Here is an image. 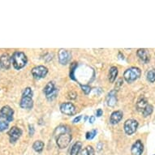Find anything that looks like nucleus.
<instances>
[{
	"instance_id": "obj_1",
	"label": "nucleus",
	"mask_w": 155,
	"mask_h": 155,
	"mask_svg": "<svg viewBox=\"0 0 155 155\" xmlns=\"http://www.w3.org/2000/svg\"><path fill=\"white\" fill-rule=\"evenodd\" d=\"M11 59H12L13 67L16 70L23 68L28 62V59H27V56L25 55V54L21 52V51L15 52L12 54V56L11 57Z\"/></svg>"
},
{
	"instance_id": "obj_2",
	"label": "nucleus",
	"mask_w": 155,
	"mask_h": 155,
	"mask_svg": "<svg viewBox=\"0 0 155 155\" xmlns=\"http://www.w3.org/2000/svg\"><path fill=\"white\" fill-rule=\"evenodd\" d=\"M140 74H141V71L140 68H136V67H132L130 68H127L124 71V77L126 81L128 83H132L140 77Z\"/></svg>"
},
{
	"instance_id": "obj_3",
	"label": "nucleus",
	"mask_w": 155,
	"mask_h": 155,
	"mask_svg": "<svg viewBox=\"0 0 155 155\" xmlns=\"http://www.w3.org/2000/svg\"><path fill=\"white\" fill-rule=\"evenodd\" d=\"M71 140V135L68 131L66 132H60L56 139L57 145L59 146V149H65L69 145V143Z\"/></svg>"
},
{
	"instance_id": "obj_4",
	"label": "nucleus",
	"mask_w": 155,
	"mask_h": 155,
	"mask_svg": "<svg viewBox=\"0 0 155 155\" xmlns=\"http://www.w3.org/2000/svg\"><path fill=\"white\" fill-rule=\"evenodd\" d=\"M138 127V122L136 120L133 119H129L126 120L124 123V131L127 135H132L134 132H136Z\"/></svg>"
},
{
	"instance_id": "obj_5",
	"label": "nucleus",
	"mask_w": 155,
	"mask_h": 155,
	"mask_svg": "<svg viewBox=\"0 0 155 155\" xmlns=\"http://www.w3.org/2000/svg\"><path fill=\"white\" fill-rule=\"evenodd\" d=\"M48 73V69L44 66H37L32 69V75L37 80L44 78Z\"/></svg>"
},
{
	"instance_id": "obj_6",
	"label": "nucleus",
	"mask_w": 155,
	"mask_h": 155,
	"mask_svg": "<svg viewBox=\"0 0 155 155\" xmlns=\"http://www.w3.org/2000/svg\"><path fill=\"white\" fill-rule=\"evenodd\" d=\"M14 110L9 106H4L0 110V117L3 118L10 123L13 120Z\"/></svg>"
},
{
	"instance_id": "obj_7",
	"label": "nucleus",
	"mask_w": 155,
	"mask_h": 155,
	"mask_svg": "<svg viewBox=\"0 0 155 155\" xmlns=\"http://www.w3.org/2000/svg\"><path fill=\"white\" fill-rule=\"evenodd\" d=\"M60 110L63 114L67 115H72L76 112V107L71 102H64L60 106Z\"/></svg>"
},
{
	"instance_id": "obj_8",
	"label": "nucleus",
	"mask_w": 155,
	"mask_h": 155,
	"mask_svg": "<svg viewBox=\"0 0 155 155\" xmlns=\"http://www.w3.org/2000/svg\"><path fill=\"white\" fill-rule=\"evenodd\" d=\"M8 136L10 137V142L15 143L16 140L21 137L22 135V131L21 128L17 127H12L8 132Z\"/></svg>"
},
{
	"instance_id": "obj_9",
	"label": "nucleus",
	"mask_w": 155,
	"mask_h": 155,
	"mask_svg": "<svg viewBox=\"0 0 155 155\" xmlns=\"http://www.w3.org/2000/svg\"><path fill=\"white\" fill-rule=\"evenodd\" d=\"M71 53L67 50H64L61 49L59 51V63L64 65H66L67 64H68V62L71 59Z\"/></svg>"
},
{
	"instance_id": "obj_10",
	"label": "nucleus",
	"mask_w": 155,
	"mask_h": 155,
	"mask_svg": "<svg viewBox=\"0 0 155 155\" xmlns=\"http://www.w3.org/2000/svg\"><path fill=\"white\" fill-rule=\"evenodd\" d=\"M143 151H144V145H143L142 142H141L140 140H137L132 146V150H131L132 154L141 155L142 154Z\"/></svg>"
},
{
	"instance_id": "obj_11",
	"label": "nucleus",
	"mask_w": 155,
	"mask_h": 155,
	"mask_svg": "<svg viewBox=\"0 0 155 155\" xmlns=\"http://www.w3.org/2000/svg\"><path fill=\"white\" fill-rule=\"evenodd\" d=\"M20 106L23 109H32L33 107V101L32 97L22 96Z\"/></svg>"
},
{
	"instance_id": "obj_12",
	"label": "nucleus",
	"mask_w": 155,
	"mask_h": 155,
	"mask_svg": "<svg viewBox=\"0 0 155 155\" xmlns=\"http://www.w3.org/2000/svg\"><path fill=\"white\" fill-rule=\"evenodd\" d=\"M11 61L12 59L8 55V54H3V55L0 57V67L3 69H9L11 66Z\"/></svg>"
},
{
	"instance_id": "obj_13",
	"label": "nucleus",
	"mask_w": 155,
	"mask_h": 155,
	"mask_svg": "<svg viewBox=\"0 0 155 155\" xmlns=\"http://www.w3.org/2000/svg\"><path fill=\"white\" fill-rule=\"evenodd\" d=\"M123 119V112L121 110L114 111L110 115V122L111 124H117L120 120Z\"/></svg>"
},
{
	"instance_id": "obj_14",
	"label": "nucleus",
	"mask_w": 155,
	"mask_h": 155,
	"mask_svg": "<svg viewBox=\"0 0 155 155\" xmlns=\"http://www.w3.org/2000/svg\"><path fill=\"white\" fill-rule=\"evenodd\" d=\"M137 56L139 59L145 64H147L150 61V54L146 49H139L137 51Z\"/></svg>"
},
{
	"instance_id": "obj_15",
	"label": "nucleus",
	"mask_w": 155,
	"mask_h": 155,
	"mask_svg": "<svg viewBox=\"0 0 155 155\" xmlns=\"http://www.w3.org/2000/svg\"><path fill=\"white\" fill-rule=\"evenodd\" d=\"M107 105L109 107H114L116 102H117V97H116V92L113 90V91L110 92L107 97Z\"/></svg>"
},
{
	"instance_id": "obj_16",
	"label": "nucleus",
	"mask_w": 155,
	"mask_h": 155,
	"mask_svg": "<svg viewBox=\"0 0 155 155\" xmlns=\"http://www.w3.org/2000/svg\"><path fill=\"white\" fill-rule=\"evenodd\" d=\"M82 147V143L81 141H77L72 145V147L71 149V152L70 154L71 155H78L79 154L80 151L81 150Z\"/></svg>"
},
{
	"instance_id": "obj_17",
	"label": "nucleus",
	"mask_w": 155,
	"mask_h": 155,
	"mask_svg": "<svg viewBox=\"0 0 155 155\" xmlns=\"http://www.w3.org/2000/svg\"><path fill=\"white\" fill-rule=\"evenodd\" d=\"M118 75V68L116 67H111L109 71V81L110 82H113L116 79V76Z\"/></svg>"
},
{
	"instance_id": "obj_18",
	"label": "nucleus",
	"mask_w": 155,
	"mask_h": 155,
	"mask_svg": "<svg viewBox=\"0 0 155 155\" xmlns=\"http://www.w3.org/2000/svg\"><path fill=\"white\" fill-rule=\"evenodd\" d=\"M148 104H149V103H148L147 102V99L145 98V97H142V98H140V99L137 102V110L139 111L142 112Z\"/></svg>"
},
{
	"instance_id": "obj_19",
	"label": "nucleus",
	"mask_w": 155,
	"mask_h": 155,
	"mask_svg": "<svg viewBox=\"0 0 155 155\" xmlns=\"http://www.w3.org/2000/svg\"><path fill=\"white\" fill-rule=\"evenodd\" d=\"M55 88H54V84L53 82H49L48 84H46V87L44 88V93L46 94V97L51 94L54 90H55Z\"/></svg>"
},
{
	"instance_id": "obj_20",
	"label": "nucleus",
	"mask_w": 155,
	"mask_h": 155,
	"mask_svg": "<svg viewBox=\"0 0 155 155\" xmlns=\"http://www.w3.org/2000/svg\"><path fill=\"white\" fill-rule=\"evenodd\" d=\"M33 148L36 152H38V153L41 152V151L43 150L44 143L42 142L41 140H37V141H35V142L33 143Z\"/></svg>"
},
{
	"instance_id": "obj_21",
	"label": "nucleus",
	"mask_w": 155,
	"mask_h": 155,
	"mask_svg": "<svg viewBox=\"0 0 155 155\" xmlns=\"http://www.w3.org/2000/svg\"><path fill=\"white\" fill-rule=\"evenodd\" d=\"M8 125H9V122L8 120L0 117V132H3L6 129H8Z\"/></svg>"
},
{
	"instance_id": "obj_22",
	"label": "nucleus",
	"mask_w": 155,
	"mask_h": 155,
	"mask_svg": "<svg viewBox=\"0 0 155 155\" xmlns=\"http://www.w3.org/2000/svg\"><path fill=\"white\" fill-rule=\"evenodd\" d=\"M80 155H94V150L92 146H87L81 152Z\"/></svg>"
},
{
	"instance_id": "obj_23",
	"label": "nucleus",
	"mask_w": 155,
	"mask_h": 155,
	"mask_svg": "<svg viewBox=\"0 0 155 155\" xmlns=\"http://www.w3.org/2000/svg\"><path fill=\"white\" fill-rule=\"evenodd\" d=\"M146 76H147V80L150 82H151V83L155 82V69L150 70L146 74Z\"/></svg>"
},
{
	"instance_id": "obj_24",
	"label": "nucleus",
	"mask_w": 155,
	"mask_h": 155,
	"mask_svg": "<svg viewBox=\"0 0 155 155\" xmlns=\"http://www.w3.org/2000/svg\"><path fill=\"white\" fill-rule=\"evenodd\" d=\"M153 109V106H151L150 104H148L147 106H146V107L144 109V110L141 112L143 115H144V117H147V116H149V115H150V114H152Z\"/></svg>"
},
{
	"instance_id": "obj_25",
	"label": "nucleus",
	"mask_w": 155,
	"mask_h": 155,
	"mask_svg": "<svg viewBox=\"0 0 155 155\" xmlns=\"http://www.w3.org/2000/svg\"><path fill=\"white\" fill-rule=\"evenodd\" d=\"M77 67V64L76 63H72L71 64V67H70V77H71L72 80H75V77H74V72H75V69Z\"/></svg>"
},
{
	"instance_id": "obj_26",
	"label": "nucleus",
	"mask_w": 155,
	"mask_h": 155,
	"mask_svg": "<svg viewBox=\"0 0 155 155\" xmlns=\"http://www.w3.org/2000/svg\"><path fill=\"white\" fill-rule=\"evenodd\" d=\"M97 135V130H92L91 132H88L86 133V139L87 140H92L93 138Z\"/></svg>"
},
{
	"instance_id": "obj_27",
	"label": "nucleus",
	"mask_w": 155,
	"mask_h": 155,
	"mask_svg": "<svg viewBox=\"0 0 155 155\" xmlns=\"http://www.w3.org/2000/svg\"><path fill=\"white\" fill-rule=\"evenodd\" d=\"M22 96L32 97H33V91H32V89H31L29 87H28V88H25V90H24Z\"/></svg>"
},
{
	"instance_id": "obj_28",
	"label": "nucleus",
	"mask_w": 155,
	"mask_h": 155,
	"mask_svg": "<svg viewBox=\"0 0 155 155\" xmlns=\"http://www.w3.org/2000/svg\"><path fill=\"white\" fill-rule=\"evenodd\" d=\"M81 87L82 90L84 91L85 94H89L90 91H91V88L89 85H82V84H81Z\"/></svg>"
},
{
	"instance_id": "obj_29",
	"label": "nucleus",
	"mask_w": 155,
	"mask_h": 155,
	"mask_svg": "<svg viewBox=\"0 0 155 155\" xmlns=\"http://www.w3.org/2000/svg\"><path fill=\"white\" fill-rule=\"evenodd\" d=\"M28 130H29V135L33 136L34 134V127H33V125H28Z\"/></svg>"
},
{
	"instance_id": "obj_30",
	"label": "nucleus",
	"mask_w": 155,
	"mask_h": 155,
	"mask_svg": "<svg viewBox=\"0 0 155 155\" xmlns=\"http://www.w3.org/2000/svg\"><path fill=\"white\" fill-rule=\"evenodd\" d=\"M69 95H70V96H69V97H71V98H76V93H75V92H71V93H70V94H69Z\"/></svg>"
},
{
	"instance_id": "obj_31",
	"label": "nucleus",
	"mask_w": 155,
	"mask_h": 155,
	"mask_svg": "<svg viewBox=\"0 0 155 155\" xmlns=\"http://www.w3.org/2000/svg\"><path fill=\"white\" fill-rule=\"evenodd\" d=\"M81 118H82L81 115H79V116H78V117H76V118H75V119H74V120H73V123H77V122H79L80 120H81Z\"/></svg>"
},
{
	"instance_id": "obj_32",
	"label": "nucleus",
	"mask_w": 155,
	"mask_h": 155,
	"mask_svg": "<svg viewBox=\"0 0 155 155\" xmlns=\"http://www.w3.org/2000/svg\"><path fill=\"white\" fill-rule=\"evenodd\" d=\"M97 117H100V116H101V115H102V110L101 109H98L97 110Z\"/></svg>"
},
{
	"instance_id": "obj_33",
	"label": "nucleus",
	"mask_w": 155,
	"mask_h": 155,
	"mask_svg": "<svg viewBox=\"0 0 155 155\" xmlns=\"http://www.w3.org/2000/svg\"><path fill=\"white\" fill-rule=\"evenodd\" d=\"M94 120H95V117H94V116H92V117L89 118V123L93 124V123L94 122Z\"/></svg>"
}]
</instances>
